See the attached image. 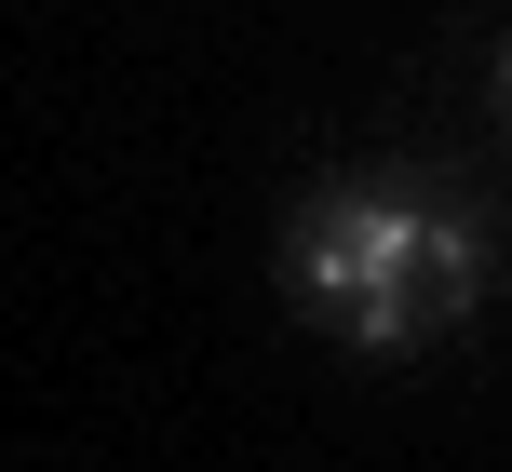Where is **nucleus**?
<instances>
[{"mask_svg": "<svg viewBox=\"0 0 512 472\" xmlns=\"http://www.w3.org/2000/svg\"><path fill=\"white\" fill-rule=\"evenodd\" d=\"M499 284L486 216L459 203L418 162H364V176H324L297 216H283V297L297 324H324L337 351H418L445 324H472Z\"/></svg>", "mask_w": 512, "mask_h": 472, "instance_id": "obj_1", "label": "nucleus"}, {"mask_svg": "<svg viewBox=\"0 0 512 472\" xmlns=\"http://www.w3.org/2000/svg\"><path fill=\"white\" fill-rule=\"evenodd\" d=\"M499 108H512V41H499Z\"/></svg>", "mask_w": 512, "mask_h": 472, "instance_id": "obj_2", "label": "nucleus"}]
</instances>
